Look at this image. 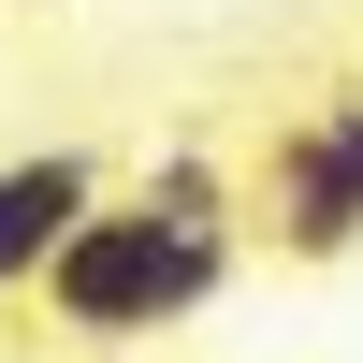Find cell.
I'll return each instance as SVG.
<instances>
[{
  "label": "cell",
  "mask_w": 363,
  "mask_h": 363,
  "mask_svg": "<svg viewBox=\"0 0 363 363\" xmlns=\"http://www.w3.org/2000/svg\"><path fill=\"white\" fill-rule=\"evenodd\" d=\"M218 277H233V233H160L131 189H102L73 233H58V262H44L29 306H44L73 349H131V335H160V320H189Z\"/></svg>",
  "instance_id": "1"
},
{
  "label": "cell",
  "mask_w": 363,
  "mask_h": 363,
  "mask_svg": "<svg viewBox=\"0 0 363 363\" xmlns=\"http://www.w3.org/2000/svg\"><path fill=\"white\" fill-rule=\"evenodd\" d=\"M233 218H247L277 262H335V247H363V87H320V102L291 116L277 160H262V189L233 203Z\"/></svg>",
  "instance_id": "2"
},
{
  "label": "cell",
  "mask_w": 363,
  "mask_h": 363,
  "mask_svg": "<svg viewBox=\"0 0 363 363\" xmlns=\"http://www.w3.org/2000/svg\"><path fill=\"white\" fill-rule=\"evenodd\" d=\"M102 203V145H29V160H0V306L15 291H44L58 233Z\"/></svg>",
  "instance_id": "3"
}]
</instances>
